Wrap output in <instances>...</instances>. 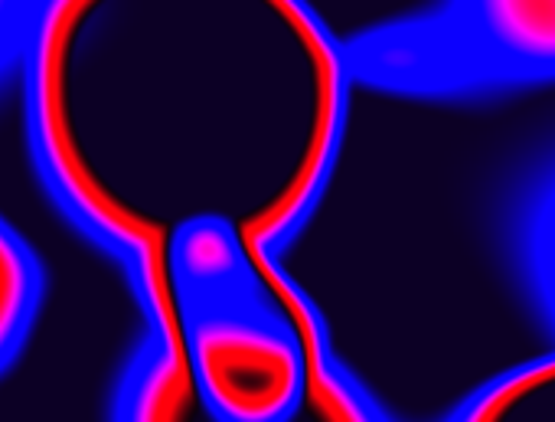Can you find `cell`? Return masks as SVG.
Returning a JSON list of instances; mask_svg holds the SVG:
<instances>
[{"label": "cell", "instance_id": "52a82bcc", "mask_svg": "<svg viewBox=\"0 0 555 422\" xmlns=\"http://www.w3.org/2000/svg\"><path fill=\"white\" fill-rule=\"evenodd\" d=\"M34 0H0V76H8L14 66V50L30 14Z\"/></svg>", "mask_w": 555, "mask_h": 422}, {"label": "cell", "instance_id": "6da1fadb", "mask_svg": "<svg viewBox=\"0 0 555 422\" xmlns=\"http://www.w3.org/2000/svg\"><path fill=\"white\" fill-rule=\"evenodd\" d=\"M11 73L43 193L141 324L285 263L360 86L311 0H34Z\"/></svg>", "mask_w": 555, "mask_h": 422}, {"label": "cell", "instance_id": "5b68a950", "mask_svg": "<svg viewBox=\"0 0 555 422\" xmlns=\"http://www.w3.org/2000/svg\"><path fill=\"white\" fill-rule=\"evenodd\" d=\"M438 422H555V347L480 380Z\"/></svg>", "mask_w": 555, "mask_h": 422}, {"label": "cell", "instance_id": "277c9868", "mask_svg": "<svg viewBox=\"0 0 555 422\" xmlns=\"http://www.w3.org/2000/svg\"><path fill=\"white\" fill-rule=\"evenodd\" d=\"M108 422H219L196 399L173 347L141 328L125 357L112 396ZM282 422H399L363 376L334 350L314 373L305 399Z\"/></svg>", "mask_w": 555, "mask_h": 422}, {"label": "cell", "instance_id": "8992f818", "mask_svg": "<svg viewBox=\"0 0 555 422\" xmlns=\"http://www.w3.org/2000/svg\"><path fill=\"white\" fill-rule=\"evenodd\" d=\"M47 305V269L34 243L0 214V376L27 350Z\"/></svg>", "mask_w": 555, "mask_h": 422}, {"label": "cell", "instance_id": "3957f363", "mask_svg": "<svg viewBox=\"0 0 555 422\" xmlns=\"http://www.w3.org/2000/svg\"><path fill=\"white\" fill-rule=\"evenodd\" d=\"M357 79L402 95H483L555 82V0H441L350 40Z\"/></svg>", "mask_w": 555, "mask_h": 422}, {"label": "cell", "instance_id": "7a4b0ae2", "mask_svg": "<svg viewBox=\"0 0 555 422\" xmlns=\"http://www.w3.org/2000/svg\"><path fill=\"white\" fill-rule=\"evenodd\" d=\"M141 328L173 347L196 399L219 422H282L337 350L321 305L285 263Z\"/></svg>", "mask_w": 555, "mask_h": 422}]
</instances>
